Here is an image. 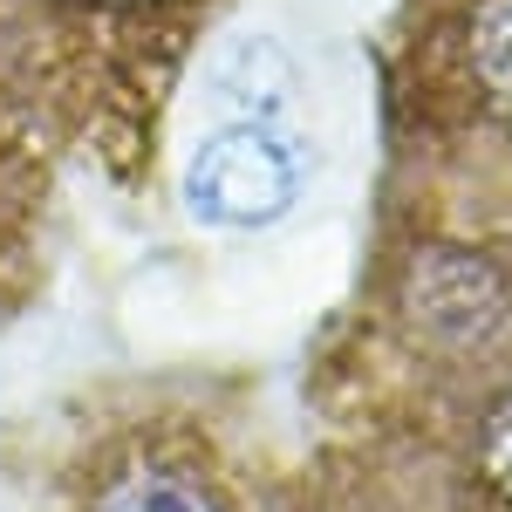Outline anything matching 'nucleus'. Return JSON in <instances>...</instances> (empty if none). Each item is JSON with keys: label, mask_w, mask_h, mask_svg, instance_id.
<instances>
[{"label": "nucleus", "mask_w": 512, "mask_h": 512, "mask_svg": "<svg viewBox=\"0 0 512 512\" xmlns=\"http://www.w3.org/2000/svg\"><path fill=\"white\" fill-rule=\"evenodd\" d=\"M267 512H512V219H431Z\"/></svg>", "instance_id": "obj_1"}, {"label": "nucleus", "mask_w": 512, "mask_h": 512, "mask_svg": "<svg viewBox=\"0 0 512 512\" xmlns=\"http://www.w3.org/2000/svg\"><path fill=\"white\" fill-rule=\"evenodd\" d=\"M28 41L69 151L117 192L151 185L164 117L226 0H0Z\"/></svg>", "instance_id": "obj_2"}, {"label": "nucleus", "mask_w": 512, "mask_h": 512, "mask_svg": "<svg viewBox=\"0 0 512 512\" xmlns=\"http://www.w3.org/2000/svg\"><path fill=\"white\" fill-rule=\"evenodd\" d=\"M390 110L424 205L512 219V0H403Z\"/></svg>", "instance_id": "obj_3"}, {"label": "nucleus", "mask_w": 512, "mask_h": 512, "mask_svg": "<svg viewBox=\"0 0 512 512\" xmlns=\"http://www.w3.org/2000/svg\"><path fill=\"white\" fill-rule=\"evenodd\" d=\"M267 472H253L212 410L144 396L89 424L62 472V512H260Z\"/></svg>", "instance_id": "obj_4"}, {"label": "nucleus", "mask_w": 512, "mask_h": 512, "mask_svg": "<svg viewBox=\"0 0 512 512\" xmlns=\"http://www.w3.org/2000/svg\"><path fill=\"white\" fill-rule=\"evenodd\" d=\"M69 158L76 151L55 117V96L0 7V321L28 301L41 274V246H48V219H55Z\"/></svg>", "instance_id": "obj_5"}, {"label": "nucleus", "mask_w": 512, "mask_h": 512, "mask_svg": "<svg viewBox=\"0 0 512 512\" xmlns=\"http://www.w3.org/2000/svg\"><path fill=\"white\" fill-rule=\"evenodd\" d=\"M315 178V144L280 117H233L185 158V212L212 233H260L287 219Z\"/></svg>", "instance_id": "obj_6"}]
</instances>
